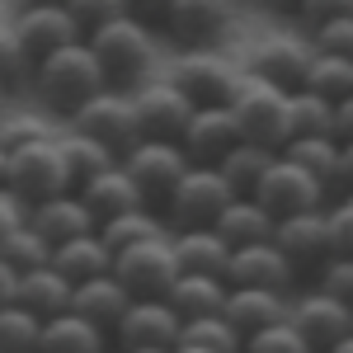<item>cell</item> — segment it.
Returning a JSON list of instances; mask_svg holds the SVG:
<instances>
[{
    "instance_id": "5",
    "label": "cell",
    "mask_w": 353,
    "mask_h": 353,
    "mask_svg": "<svg viewBox=\"0 0 353 353\" xmlns=\"http://www.w3.org/2000/svg\"><path fill=\"white\" fill-rule=\"evenodd\" d=\"M5 165H10V179H5V184H10V193H14L24 208L43 203V198H57V193H76L57 137H43V141H28V146L5 151Z\"/></svg>"
},
{
    "instance_id": "13",
    "label": "cell",
    "mask_w": 353,
    "mask_h": 353,
    "mask_svg": "<svg viewBox=\"0 0 353 353\" xmlns=\"http://www.w3.org/2000/svg\"><path fill=\"white\" fill-rule=\"evenodd\" d=\"M292 278H297V269L288 264V254H283L273 241L231 250V259H226V269H221V283H226V288H269V292H288Z\"/></svg>"
},
{
    "instance_id": "22",
    "label": "cell",
    "mask_w": 353,
    "mask_h": 353,
    "mask_svg": "<svg viewBox=\"0 0 353 353\" xmlns=\"http://www.w3.org/2000/svg\"><path fill=\"white\" fill-rule=\"evenodd\" d=\"M128 292H123V283L113 278V273H99V278H90V283H76L71 288V311L81 316V321H90L94 330H104V334H113V325H118V316L128 311Z\"/></svg>"
},
{
    "instance_id": "46",
    "label": "cell",
    "mask_w": 353,
    "mask_h": 353,
    "mask_svg": "<svg viewBox=\"0 0 353 353\" xmlns=\"http://www.w3.org/2000/svg\"><path fill=\"white\" fill-rule=\"evenodd\" d=\"M297 14H301V24H306V28H321V24H330V19L353 14V0H301Z\"/></svg>"
},
{
    "instance_id": "35",
    "label": "cell",
    "mask_w": 353,
    "mask_h": 353,
    "mask_svg": "<svg viewBox=\"0 0 353 353\" xmlns=\"http://www.w3.org/2000/svg\"><path fill=\"white\" fill-rule=\"evenodd\" d=\"M311 94H321L325 104H339L353 94V61L349 57H330V52H316L311 57V71H306V85Z\"/></svg>"
},
{
    "instance_id": "42",
    "label": "cell",
    "mask_w": 353,
    "mask_h": 353,
    "mask_svg": "<svg viewBox=\"0 0 353 353\" xmlns=\"http://www.w3.org/2000/svg\"><path fill=\"white\" fill-rule=\"evenodd\" d=\"M24 81H33V61L24 57V48H19V38H14V28L0 24V85L14 94Z\"/></svg>"
},
{
    "instance_id": "23",
    "label": "cell",
    "mask_w": 353,
    "mask_h": 353,
    "mask_svg": "<svg viewBox=\"0 0 353 353\" xmlns=\"http://www.w3.org/2000/svg\"><path fill=\"white\" fill-rule=\"evenodd\" d=\"M76 198L85 203V212L94 217V226L109 221V217H123V212H132V208H146L141 193H137V184L123 174V165H113V170H104V174H94L90 184H81Z\"/></svg>"
},
{
    "instance_id": "56",
    "label": "cell",
    "mask_w": 353,
    "mask_h": 353,
    "mask_svg": "<svg viewBox=\"0 0 353 353\" xmlns=\"http://www.w3.org/2000/svg\"><path fill=\"white\" fill-rule=\"evenodd\" d=\"M10 109V90H5V85H0V113Z\"/></svg>"
},
{
    "instance_id": "55",
    "label": "cell",
    "mask_w": 353,
    "mask_h": 353,
    "mask_svg": "<svg viewBox=\"0 0 353 353\" xmlns=\"http://www.w3.org/2000/svg\"><path fill=\"white\" fill-rule=\"evenodd\" d=\"M19 10H28V5H61V0H14Z\"/></svg>"
},
{
    "instance_id": "25",
    "label": "cell",
    "mask_w": 353,
    "mask_h": 353,
    "mask_svg": "<svg viewBox=\"0 0 353 353\" xmlns=\"http://www.w3.org/2000/svg\"><path fill=\"white\" fill-rule=\"evenodd\" d=\"M104 349H109V334L81 321L76 311H61L38 330V353H104Z\"/></svg>"
},
{
    "instance_id": "15",
    "label": "cell",
    "mask_w": 353,
    "mask_h": 353,
    "mask_svg": "<svg viewBox=\"0 0 353 353\" xmlns=\"http://www.w3.org/2000/svg\"><path fill=\"white\" fill-rule=\"evenodd\" d=\"M132 104L141 137H156V141H179L193 118V104L170 81H146L141 90H132Z\"/></svg>"
},
{
    "instance_id": "21",
    "label": "cell",
    "mask_w": 353,
    "mask_h": 353,
    "mask_svg": "<svg viewBox=\"0 0 353 353\" xmlns=\"http://www.w3.org/2000/svg\"><path fill=\"white\" fill-rule=\"evenodd\" d=\"M288 316V297L283 292H269V288H226V301H221V321L236 330V334H254V330L273 325Z\"/></svg>"
},
{
    "instance_id": "48",
    "label": "cell",
    "mask_w": 353,
    "mask_h": 353,
    "mask_svg": "<svg viewBox=\"0 0 353 353\" xmlns=\"http://www.w3.org/2000/svg\"><path fill=\"white\" fill-rule=\"evenodd\" d=\"M165 5H170V0H128V14L141 19V24H161Z\"/></svg>"
},
{
    "instance_id": "58",
    "label": "cell",
    "mask_w": 353,
    "mask_h": 353,
    "mask_svg": "<svg viewBox=\"0 0 353 353\" xmlns=\"http://www.w3.org/2000/svg\"><path fill=\"white\" fill-rule=\"evenodd\" d=\"M170 353H198V349H170Z\"/></svg>"
},
{
    "instance_id": "41",
    "label": "cell",
    "mask_w": 353,
    "mask_h": 353,
    "mask_svg": "<svg viewBox=\"0 0 353 353\" xmlns=\"http://www.w3.org/2000/svg\"><path fill=\"white\" fill-rule=\"evenodd\" d=\"M43 137H52L48 128V118H38V113H0V151H14V146H28V141H43Z\"/></svg>"
},
{
    "instance_id": "24",
    "label": "cell",
    "mask_w": 353,
    "mask_h": 353,
    "mask_svg": "<svg viewBox=\"0 0 353 353\" xmlns=\"http://www.w3.org/2000/svg\"><path fill=\"white\" fill-rule=\"evenodd\" d=\"M14 306L33 311L38 321H52L61 311H71V283L48 264V269H28L14 283Z\"/></svg>"
},
{
    "instance_id": "59",
    "label": "cell",
    "mask_w": 353,
    "mask_h": 353,
    "mask_svg": "<svg viewBox=\"0 0 353 353\" xmlns=\"http://www.w3.org/2000/svg\"><path fill=\"white\" fill-rule=\"evenodd\" d=\"M344 198H353V189H344Z\"/></svg>"
},
{
    "instance_id": "49",
    "label": "cell",
    "mask_w": 353,
    "mask_h": 353,
    "mask_svg": "<svg viewBox=\"0 0 353 353\" xmlns=\"http://www.w3.org/2000/svg\"><path fill=\"white\" fill-rule=\"evenodd\" d=\"M334 141H353V94L334 104Z\"/></svg>"
},
{
    "instance_id": "31",
    "label": "cell",
    "mask_w": 353,
    "mask_h": 353,
    "mask_svg": "<svg viewBox=\"0 0 353 353\" xmlns=\"http://www.w3.org/2000/svg\"><path fill=\"white\" fill-rule=\"evenodd\" d=\"M94 236L104 241L109 254H118V250H132V245H141V241L165 236V221H161L156 208H132V212H123V217L99 221V226H94Z\"/></svg>"
},
{
    "instance_id": "4",
    "label": "cell",
    "mask_w": 353,
    "mask_h": 353,
    "mask_svg": "<svg viewBox=\"0 0 353 353\" xmlns=\"http://www.w3.org/2000/svg\"><path fill=\"white\" fill-rule=\"evenodd\" d=\"M231 113H236L241 141L269 146V151L288 146V94L278 85L259 81V76H241L231 94Z\"/></svg>"
},
{
    "instance_id": "14",
    "label": "cell",
    "mask_w": 353,
    "mask_h": 353,
    "mask_svg": "<svg viewBox=\"0 0 353 353\" xmlns=\"http://www.w3.org/2000/svg\"><path fill=\"white\" fill-rule=\"evenodd\" d=\"M10 28H14V38H19V48L33 66L43 57H52L57 48H66V43H81V28L66 14V5H28V10L14 14Z\"/></svg>"
},
{
    "instance_id": "29",
    "label": "cell",
    "mask_w": 353,
    "mask_h": 353,
    "mask_svg": "<svg viewBox=\"0 0 353 353\" xmlns=\"http://www.w3.org/2000/svg\"><path fill=\"white\" fill-rule=\"evenodd\" d=\"M212 231H217L231 250H241V245L273 241V217L254 203V198H231V203L221 208V217L212 221Z\"/></svg>"
},
{
    "instance_id": "7",
    "label": "cell",
    "mask_w": 353,
    "mask_h": 353,
    "mask_svg": "<svg viewBox=\"0 0 353 353\" xmlns=\"http://www.w3.org/2000/svg\"><path fill=\"white\" fill-rule=\"evenodd\" d=\"M118 165H123V174L137 184L141 203H146V208H161L165 198H170V189L184 179V170H189L193 161L184 156V146H179V141L141 137L132 151H123V156H118Z\"/></svg>"
},
{
    "instance_id": "47",
    "label": "cell",
    "mask_w": 353,
    "mask_h": 353,
    "mask_svg": "<svg viewBox=\"0 0 353 353\" xmlns=\"http://www.w3.org/2000/svg\"><path fill=\"white\" fill-rule=\"evenodd\" d=\"M24 221H28V208H24V203H19L10 189H0V241H5L10 231H19Z\"/></svg>"
},
{
    "instance_id": "32",
    "label": "cell",
    "mask_w": 353,
    "mask_h": 353,
    "mask_svg": "<svg viewBox=\"0 0 353 353\" xmlns=\"http://www.w3.org/2000/svg\"><path fill=\"white\" fill-rule=\"evenodd\" d=\"M57 146H61L66 174H71V189H81V184H90V179H94V174H104V170H113V165H118V156H113V151H104L99 141H90V137H81V132L57 137Z\"/></svg>"
},
{
    "instance_id": "45",
    "label": "cell",
    "mask_w": 353,
    "mask_h": 353,
    "mask_svg": "<svg viewBox=\"0 0 353 353\" xmlns=\"http://www.w3.org/2000/svg\"><path fill=\"white\" fill-rule=\"evenodd\" d=\"M325 226H330V254L353 259V198H344V203H334V208H330Z\"/></svg>"
},
{
    "instance_id": "1",
    "label": "cell",
    "mask_w": 353,
    "mask_h": 353,
    "mask_svg": "<svg viewBox=\"0 0 353 353\" xmlns=\"http://www.w3.org/2000/svg\"><path fill=\"white\" fill-rule=\"evenodd\" d=\"M85 48L94 52L104 81H109L113 90H128V94L141 90V85L151 81V71H156V33H151V24H141L132 14L94 28V33L85 38Z\"/></svg>"
},
{
    "instance_id": "50",
    "label": "cell",
    "mask_w": 353,
    "mask_h": 353,
    "mask_svg": "<svg viewBox=\"0 0 353 353\" xmlns=\"http://www.w3.org/2000/svg\"><path fill=\"white\" fill-rule=\"evenodd\" d=\"M334 189H353V141H339V165H334Z\"/></svg>"
},
{
    "instance_id": "52",
    "label": "cell",
    "mask_w": 353,
    "mask_h": 353,
    "mask_svg": "<svg viewBox=\"0 0 353 353\" xmlns=\"http://www.w3.org/2000/svg\"><path fill=\"white\" fill-rule=\"evenodd\" d=\"M264 5H273V10H283V14H297L301 0H264Z\"/></svg>"
},
{
    "instance_id": "60",
    "label": "cell",
    "mask_w": 353,
    "mask_h": 353,
    "mask_svg": "<svg viewBox=\"0 0 353 353\" xmlns=\"http://www.w3.org/2000/svg\"><path fill=\"white\" fill-rule=\"evenodd\" d=\"M104 353H109V349H104Z\"/></svg>"
},
{
    "instance_id": "57",
    "label": "cell",
    "mask_w": 353,
    "mask_h": 353,
    "mask_svg": "<svg viewBox=\"0 0 353 353\" xmlns=\"http://www.w3.org/2000/svg\"><path fill=\"white\" fill-rule=\"evenodd\" d=\"M118 353H170V349H118Z\"/></svg>"
},
{
    "instance_id": "43",
    "label": "cell",
    "mask_w": 353,
    "mask_h": 353,
    "mask_svg": "<svg viewBox=\"0 0 353 353\" xmlns=\"http://www.w3.org/2000/svg\"><path fill=\"white\" fill-rule=\"evenodd\" d=\"M316 292H325V297L344 301L353 311V259H344V254H330L325 264L316 269Z\"/></svg>"
},
{
    "instance_id": "28",
    "label": "cell",
    "mask_w": 353,
    "mask_h": 353,
    "mask_svg": "<svg viewBox=\"0 0 353 353\" xmlns=\"http://www.w3.org/2000/svg\"><path fill=\"white\" fill-rule=\"evenodd\" d=\"M165 301L174 306L179 321H198V316H217L226 301V283L212 273H179L174 288L165 292Z\"/></svg>"
},
{
    "instance_id": "39",
    "label": "cell",
    "mask_w": 353,
    "mask_h": 353,
    "mask_svg": "<svg viewBox=\"0 0 353 353\" xmlns=\"http://www.w3.org/2000/svg\"><path fill=\"white\" fill-rule=\"evenodd\" d=\"M241 353H311V349H306V339L297 334V325L283 316V321H273V325L245 334V339H241Z\"/></svg>"
},
{
    "instance_id": "19",
    "label": "cell",
    "mask_w": 353,
    "mask_h": 353,
    "mask_svg": "<svg viewBox=\"0 0 353 353\" xmlns=\"http://www.w3.org/2000/svg\"><path fill=\"white\" fill-rule=\"evenodd\" d=\"M236 141H241V128H236L231 104H217V109H193L189 128H184V137H179V146H184V156H189L193 165H217Z\"/></svg>"
},
{
    "instance_id": "8",
    "label": "cell",
    "mask_w": 353,
    "mask_h": 353,
    "mask_svg": "<svg viewBox=\"0 0 353 353\" xmlns=\"http://www.w3.org/2000/svg\"><path fill=\"white\" fill-rule=\"evenodd\" d=\"M113 278L123 283V292L132 301H156L174 288L179 278V264H174V250H170V236H156V241H141L132 250H118L113 254Z\"/></svg>"
},
{
    "instance_id": "36",
    "label": "cell",
    "mask_w": 353,
    "mask_h": 353,
    "mask_svg": "<svg viewBox=\"0 0 353 353\" xmlns=\"http://www.w3.org/2000/svg\"><path fill=\"white\" fill-rule=\"evenodd\" d=\"M174 349H198V353H241V334L217 316H198L179 325V344Z\"/></svg>"
},
{
    "instance_id": "6",
    "label": "cell",
    "mask_w": 353,
    "mask_h": 353,
    "mask_svg": "<svg viewBox=\"0 0 353 353\" xmlns=\"http://www.w3.org/2000/svg\"><path fill=\"white\" fill-rule=\"evenodd\" d=\"M71 132L90 137V141H99L104 151L113 156H123V151H132L137 141H141V123H137V104L128 90H99L94 99H85L81 109L71 113Z\"/></svg>"
},
{
    "instance_id": "54",
    "label": "cell",
    "mask_w": 353,
    "mask_h": 353,
    "mask_svg": "<svg viewBox=\"0 0 353 353\" xmlns=\"http://www.w3.org/2000/svg\"><path fill=\"white\" fill-rule=\"evenodd\" d=\"M5 179H10V165H5V151H0V189H10Z\"/></svg>"
},
{
    "instance_id": "27",
    "label": "cell",
    "mask_w": 353,
    "mask_h": 353,
    "mask_svg": "<svg viewBox=\"0 0 353 353\" xmlns=\"http://www.w3.org/2000/svg\"><path fill=\"white\" fill-rule=\"evenodd\" d=\"M170 250H174L179 273H212V278H221L226 259H231V245L221 241L212 226L208 231H174L170 236Z\"/></svg>"
},
{
    "instance_id": "34",
    "label": "cell",
    "mask_w": 353,
    "mask_h": 353,
    "mask_svg": "<svg viewBox=\"0 0 353 353\" xmlns=\"http://www.w3.org/2000/svg\"><path fill=\"white\" fill-rule=\"evenodd\" d=\"M292 137H334V104H325L311 90L288 94V141Z\"/></svg>"
},
{
    "instance_id": "9",
    "label": "cell",
    "mask_w": 353,
    "mask_h": 353,
    "mask_svg": "<svg viewBox=\"0 0 353 353\" xmlns=\"http://www.w3.org/2000/svg\"><path fill=\"white\" fill-rule=\"evenodd\" d=\"M165 33L184 52H208L236 24V0H170L161 14Z\"/></svg>"
},
{
    "instance_id": "40",
    "label": "cell",
    "mask_w": 353,
    "mask_h": 353,
    "mask_svg": "<svg viewBox=\"0 0 353 353\" xmlns=\"http://www.w3.org/2000/svg\"><path fill=\"white\" fill-rule=\"evenodd\" d=\"M61 5H66V14L76 19L81 38H90L94 28H104V24H113V19L128 14V0H61Z\"/></svg>"
},
{
    "instance_id": "20",
    "label": "cell",
    "mask_w": 353,
    "mask_h": 353,
    "mask_svg": "<svg viewBox=\"0 0 353 353\" xmlns=\"http://www.w3.org/2000/svg\"><path fill=\"white\" fill-rule=\"evenodd\" d=\"M28 226L48 245H66V241H76V236H90L94 217L85 212V203L76 193H57V198H43V203L28 208Z\"/></svg>"
},
{
    "instance_id": "37",
    "label": "cell",
    "mask_w": 353,
    "mask_h": 353,
    "mask_svg": "<svg viewBox=\"0 0 353 353\" xmlns=\"http://www.w3.org/2000/svg\"><path fill=\"white\" fill-rule=\"evenodd\" d=\"M0 259H5V269L14 273H28V269H48V259H52V245L43 241L33 226H19V231H10L5 241H0Z\"/></svg>"
},
{
    "instance_id": "33",
    "label": "cell",
    "mask_w": 353,
    "mask_h": 353,
    "mask_svg": "<svg viewBox=\"0 0 353 353\" xmlns=\"http://www.w3.org/2000/svg\"><path fill=\"white\" fill-rule=\"evenodd\" d=\"M278 156L301 165L306 174H316L325 189H334V165H339V141L334 137H292Z\"/></svg>"
},
{
    "instance_id": "44",
    "label": "cell",
    "mask_w": 353,
    "mask_h": 353,
    "mask_svg": "<svg viewBox=\"0 0 353 353\" xmlns=\"http://www.w3.org/2000/svg\"><path fill=\"white\" fill-rule=\"evenodd\" d=\"M311 48H316V52H330V57H349L353 61V14L311 28Z\"/></svg>"
},
{
    "instance_id": "51",
    "label": "cell",
    "mask_w": 353,
    "mask_h": 353,
    "mask_svg": "<svg viewBox=\"0 0 353 353\" xmlns=\"http://www.w3.org/2000/svg\"><path fill=\"white\" fill-rule=\"evenodd\" d=\"M14 283H19V273L5 269V259H0V306H10V301H14Z\"/></svg>"
},
{
    "instance_id": "3",
    "label": "cell",
    "mask_w": 353,
    "mask_h": 353,
    "mask_svg": "<svg viewBox=\"0 0 353 353\" xmlns=\"http://www.w3.org/2000/svg\"><path fill=\"white\" fill-rule=\"evenodd\" d=\"M231 198L236 193L217 174V165H189L184 179L161 203V221H165V231H208Z\"/></svg>"
},
{
    "instance_id": "11",
    "label": "cell",
    "mask_w": 353,
    "mask_h": 353,
    "mask_svg": "<svg viewBox=\"0 0 353 353\" xmlns=\"http://www.w3.org/2000/svg\"><path fill=\"white\" fill-rule=\"evenodd\" d=\"M236 71L212 52H184L170 71V85L189 99L193 109H217V104H231L236 94Z\"/></svg>"
},
{
    "instance_id": "53",
    "label": "cell",
    "mask_w": 353,
    "mask_h": 353,
    "mask_svg": "<svg viewBox=\"0 0 353 353\" xmlns=\"http://www.w3.org/2000/svg\"><path fill=\"white\" fill-rule=\"evenodd\" d=\"M330 353H353V330H349V334H344V339H339V344H334Z\"/></svg>"
},
{
    "instance_id": "38",
    "label": "cell",
    "mask_w": 353,
    "mask_h": 353,
    "mask_svg": "<svg viewBox=\"0 0 353 353\" xmlns=\"http://www.w3.org/2000/svg\"><path fill=\"white\" fill-rule=\"evenodd\" d=\"M38 330L43 321L24 306H0V353H38Z\"/></svg>"
},
{
    "instance_id": "10",
    "label": "cell",
    "mask_w": 353,
    "mask_h": 353,
    "mask_svg": "<svg viewBox=\"0 0 353 353\" xmlns=\"http://www.w3.org/2000/svg\"><path fill=\"white\" fill-rule=\"evenodd\" d=\"M325 193L330 189L316 179V174H306L301 165L273 156V165L264 170V179L254 184L250 198H254L273 221H283V217H292V212H311V208H321V203H325Z\"/></svg>"
},
{
    "instance_id": "30",
    "label": "cell",
    "mask_w": 353,
    "mask_h": 353,
    "mask_svg": "<svg viewBox=\"0 0 353 353\" xmlns=\"http://www.w3.org/2000/svg\"><path fill=\"white\" fill-rule=\"evenodd\" d=\"M273 156H278V151H269V146L236 141V146H231V151L217 161V174L231 184V193H236V198H250V193H254V184L264 179V170L273 165Z\"/></svg>"
},
{
    "instance_id": "17",
    "label": "cell",
    "mask_w": 353,
    "mask_h": 353,
    "mask_svg": "<svg viewBox=\"0 0 353 353\" xmlns=\"http://www.w3.org/2000/svg\"><path fill=\"white\" fill-rule=\"evenodd\" d=\"M273 245L288 254L292 269H321L330 259V226H325V208L311 212H292V217L273 221Z\"/></svg>"
},
{
    "instance_id": "26",
    "label": "cell",
    "mask_w": 353,
    "mask_h": 353,
    "mask_svg": "<svg viewBox=\"0 0 353 353\" xmlns=\"http://www.w3.org/2000/svg\"><path fill=\"white\" fill-rule=\"evenodd\" d=\"M48 264L76 288V283H90V278L109 273L113 269V254L104 250V241L90 231V236H76V241H66V245H52V259H48Z\"/></svg>"
},
{
    "instance_id": "12",
    "label": "cell",
    "mask_w": 353,
    "mask_h": 353,
    "mask_svg": "<svg viewBox=\"0 0 353 353\" xmlns=\"http://www.w3.org/2000/svg\"><path fill=\"white\" fill-rule=\"evenodd\" d=\"M179 316H174V306L165 297L156 301H128V311L118 316V325H113V344L118 349H174L179 344Z\"/></svg>"
},
{
    "instance_id": "2",
    "label": "cell",
    "mask_w": 353,
    "mask_h": 353,
    "mask_svg": "<svg viewBox=\"0 0 353 353\" xmlns=\"http://www.w3.org/2000/svg\"><path fill=\"white\" fill-rule=\"evenodd\" d=\"M33 90L43 94V104L52 113L71 118L85 99H94L99 90H109V81H104L94 52L85 48V38H81V43H66V48H57L52 57H43L33 66Z\"/></svg>"
},
{
    "instance_id": "16",
    "label": "cell",
    "mask_w": 353,
    "mask_h": 353,
    "mask_svg": "<svg viewBox=\"0 0 353 353\" xmlns=\"http://www.w3.org/2000/svg\"><path fill=\"white\" fill-rule=\"evenodd\" d=\"M288 321L297 325V334L306 339L311 353H330L353 330V311L344 306V301L325 297V292H306L301 301L288 306Z\"/></svg>"
},
{
    "instance_id": "18",
    "label": "cell",
    "mask_w": 353,
    "mask_h": 353,
    "mask_svg": "<svg viewBox=\"0 0 353 353\" xmlns=\"http://www.w3.org/2000/svg\"><path fill=\"white\" fill-rule=\"evenodd\" d=\"M311 57H316V48H311L306 38H288V33H278V38H269V43H259V52H254V61H250V76L278 85L283 94H292V90L306 85Z\"/></svg>"
}]
</instances>
